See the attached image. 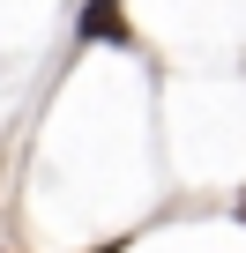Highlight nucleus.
<instances>
[{"mask_svg":"<svg viewBox=\"0 0 246 253\" xmlns=\"http://www.w3.org/2000/svg\"><path fill=\"white\" fill-rule=\"evenodd\" d=\"M239 216H246V201H239Z\"/></svg>","mask_w":246,"mask_h":253,"instance_id":"obj_2","label":"nucleus"},{"mask_svg":"<svg viewBox=\"0 0 246 253\" xmlns=\"http://www.w3.org/2000/svg\"><path fill=\"white\" fill-rule=\"evenodd\" d=\"M75 38H82V45H127L135 30H127V8H119V0H82Z\"/></svg>","mask_w":246,"mask_h":253,"instance_id":"obj_1","label":"nucleus"},{"mask_svg":"<svg viewBox=\"0 0 246 253\" xmlns=\"http://www.w3.org/2000/svg\"><path fill=\"white\" fill-rule=\"evenodd\" d=\"M104 253H112V246H104Z\"/></svg>","mask_w":246,"mask_h":253,"instance_id":"obj_3","label":"nucleus"}]
</instances>
